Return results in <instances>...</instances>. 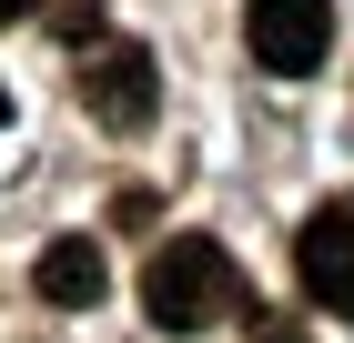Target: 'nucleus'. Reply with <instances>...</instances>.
Returning <instances> with one entry per match:
<instances>
[{"label": "nucleus", "mask_w": 354, "mask_h": 343, "mask_svg": "<svg viewBox=\"0 0 354 343\" xmlns=\"http://www.w3.org/2000/svg\"><path fill=\"white\" fill-rule=\"evenodd\" d=\"M142 313L162 333H213V323L243 313V263L223 253L213 233H172L152 263H142Z\"/></svg>", "instance_id": "obj_1"}, {"label": "nucleus", "mask_w": 354, "mask_h": 343, "mask_svg": "<svg viewBox=\"0 0 354 343\" xmlns=\"http://www.w3.org/2000/svg\"><path fill=\"white\" fill-rule=\"evenodd\" d=\"M294 273H304V293H314L334 323H354V192H334V202L304 212V233H294Z\"/></svg>", "instance_id": "obj_2"}, {"label": "nucleus", "mask_w": 354, "mask_h": 343, "mask_svg": "<svg viewBox=\"0 0 354 343\" xmlns=\"http://www.w3.org/2000/svg\"><path fill=\"white\" fill-rule=\"evenodd\" d=\"M243 41H253L263 71L304 81L314 61L334 51V0H243Z\"/></svg>", "instance_id": "obj_3"}, {"label": "nucleus", "mask_w": 354, "mask_h": 343, "mask_svg": "<svg viewBox=\"0 0 354 343\" xmlns=\"http://www.w3.org/2000/svg\"><path fill=\"white\" fill-rule=\"evenodd\" d=\"M82 111L102 121V132H142V121L162 111V71H152V51H132V41L91 51V61H82Z\"/></svg>", "instance_id": "obj_4"}, {"label": "nucleus", "mask_w": 354, "mask_h": 343, "mask_svg": "<svg viewBox=\"0 0 354 343\" xmlns=\"http://www.w3.org/2000/svg\"><path fill=\"white\" fill-rule=\"evenodd\" d=\"M30 283H41V303H61V313H91L111 293V263H102V242L91 233H61L41 263H30Z\"/></svg>", "instance_id": "obj_5"}, {"label": "nucleus", "mask_w": 354, "mask_h": 343, "mask_svg": "<svg viewBox=\"0 0 354 343\" xmlns=\"http://www.w3.org/2000/svg\"><path fill=\"white\" fill-rule=\"evenodd\" d=\"M30 10H41V0H0V21H30Z\"/></svg>", "instance_id": "obj_6"}, {"label": "nucleus", "mask_w": 354, "mask_h": 343, "mask_svg": "<svg viewBox=\"0 0 354 343\" xmlns=\"http://www.w3.org/2000/svg\"><path fill=\"white\" fill-rule=\"evenodd\" d=\"M0 121H10V81H0Z\"/></svg>", "instance_id": "obj_7"}]
</instances>
